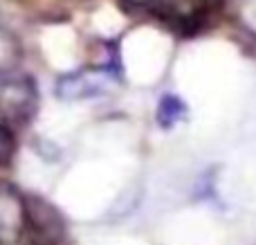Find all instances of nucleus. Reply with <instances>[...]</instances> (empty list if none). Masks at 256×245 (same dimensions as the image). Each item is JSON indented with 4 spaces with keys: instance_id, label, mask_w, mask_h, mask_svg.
I'll use <instances>...</instances> for the list:
<instances>
[{
    "instance_id": "f257e3e1",
    "label": "nucleus",
    "mask_w": 256,
    "mask_h": 245,
    "mask_svg": "<svg viewBox=\"0 0 256 245\" xmlns=\"http://www.w3.org/2000/svg\"><path fill=\"white\" fill-rule=\"evenodd\" d=\"M38 110V86L25 72H0V124L20 128Z\"/></svg>"
},
{
    "instance_id": "0eeeda50",
    "label": "nucleus",
    "mask_w": 256,
    "mask_h": 245,
    "mask_svg": "<svg viewBox=\"0 0 256 245\" xmlns=\"http://www.w3.org/2000/svg\"><path fill=\"white\" fill-rule=\"evenodd\" d=\"M132 4H142V2H148V0H130Z\"/></svg>"
},
{
    "instance_id": "20e7f679",
    "label": "nucleus",
    "mask_w": 256,
    "mask_h": 245,
    "mask_svg": "<svg viewBox=\"0 0 256 245\" xmlns=\"http://www.w3.org/2000/svg\"><path fill=\"white\" fill-rule=\"evenodd\" d=\"M22 205H25V223L32 225V230L38 234L40 241L50 245L61 241L63 234H66V225H63V218L56 214L54 207H50L40 198H32Z\"/></svg>"
},
{
    "instance_id": "39448f33",
    "label": "nucleus",
    "mask_w": 256,
    "mask_h": 245,
    "mask_svg": "<svg viewBox=\"0 0 256 245\" xmlns=\"http://www.w3.org/2000/svg\"><path fill=\"white\" fill-rule=\"evenodd\" d=\"M186 117V104L182 102L178 94H162V99L158 102V110H155V120L162 128H173L178 122H182Z\"/></svg>"
},
{
    "instance_id": "7ed1b4c3",
    "label": "nucleus",
    "mask_w": 256,
    "mask_h": 245,
    "mask_svg": "<svg viewBox=\"0 0 256 245\" xmlns=\"http://www.w3.org/2000/svg\"><path fill=\"white\" fill-rule=\"evenodd\" d=\"M112 84V74L106 70H92V72H74L58 79V97L63 99H88L104 94Z\"/></svg>"
},
{
    "instance_id": "423d86ee",
    "label": "nucleus",
    "mask_w": 256,
    "mask_h": 245,
    "mask_svg": "<svg viewBox=\"0 0 256 245\" xmlns=\"http://www.w3.org/2000/svg\"><path fill=\"white\" fill-rule=\"evenodd\" d=\"M16 156V135L14 128L0 124V166H9Z\"/></svg>"
},
{
    "instance_id": "f03ea898",
    "label": "nucleus",
    "mask_w": 256,
    "mask_h": 245,
    "mask_svg": "<svg viewBox=\"0 0 256 245\" xmlns=\"http://www.w3.org/2000/svg\"><path fill=\"white\" fill-rule=\"evenodd\" d=\"M148 12L178 34H191L200 27L207 0H148Z\"/></svg>"
}]
</instances>
